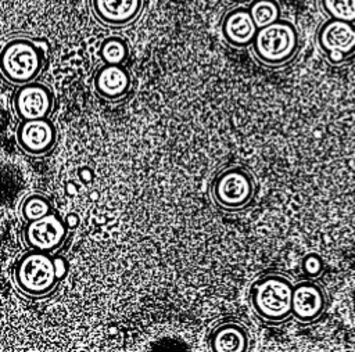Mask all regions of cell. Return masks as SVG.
<instances>
[{
    "label": "cell",
    "instance_id": "1",
    "mask_svg": "<svg viewBox=\"0 0 355 352\" xmlns=\"http://www.w3.org/2000/svg\"><path fill=\"white\" fill-rule=\"evenodd\" d=\"M291 297L293 283L277 273L257 279L250 288V301L255 315L270 323H279L291 316Z\"/></svg>",
    "mask_w": 355,
    "mask_h": 352
},
{
    "label": "cell",
    "instance_id": "2",
    "mask_svg": "<svg viewBox=\"0 0 355 352\" xmlns=\"http://www.w3.org/2000/svg\"><path fill=\"white\" fill-rule=\"evenodd\" d=\"M44 55L26 37H14L0 47V75L10 83L33 82L42 72Z\"/></svg>",
    "mask_w": 355,
    "mask_h": 352
},
{
    "label": "cell",
    "instance_id": "3",
    "mask_svg": "<svg viewBox=\"0 0 355 352\" xmlns=\"http://www.w3.org/2000/svg\"><path fill=\"white\" fill-rule=\"evenodd\" d=\"M300 37L295 26L277 19L263 28H259L251 42L252 53L266 65H282L288 62L297 53Z\"/></svg>",
    "mask_w": 355,
    "mask_h": 352
},
{
    "label": "cell",
    "instance_id": "4",
    "mask_svg": "<svg viewBox=\"0 0 355 352\" xmlns=\"http://www.w3.org/2000/svg\"><path fill=\"white\" fill-rule=\"evenodd\" d=\"M58 280L54 259L44 251L31 249L14 266L17 287L31 297H43L51 292Z\"/></svg>",
    "mask_w": 355,
    "mask_h": 352
},
{
    "label": "cell",
    "instance_id": "5",
    "mask_svg": "<svg viewBox=\"0 0 355 352\" xmlns=\"http://www.w3.org/2000/svg\"><path fill=\"white\" fill-rule=\"evenodd\" d=\"M255 193L252 175L240 166H230L219 172L211 186V194L220 208L236 211L248 205Z\"/></svg>",
    "mask_w": 355,
    "mask_h": 352
},
{
    "label": "cell",
    "instance_id": "6",
    "mask_svg": "<svg viewBox=\"0 0 355 352\" xmlns=\"http://www.w3.org/2000/svg\"><path fill=\"white\" fill-rule=\"evenodd\" d=\"M316 42L331 64H341L355 53V26L351 22L330 18L319 28Z\"/></svg>",
    "mask_w": 355,
    "mask_h": 352
},
{
    "label": "cell",
    "instance_id": "7",
    "mask_svg": "<svg viewBox=\"0 0 355 352\" xmlns=\"http://www.w3.org/2000/svg\"><path fill=\"white\" fill-rule=\"evenodd\" d=\"M68 234L65 220L51 211L50 213L26 222L24 227V240L31 249L53 252L60 248Z\"/></svg>",
    "mask_w": 355,
    "mask_h": 352
},
{
    "label": "cell",
    "instance_id": "8",
    "mask_svg": "<svg viewBox=\"0 0 355 352\" xmlns=\"http://www.w3.org/2000/svg\"><path fill=\"white\" fill-rule=\"evenodd\" d=\"M54 94L40 82L19 85L12 97V109L19 121L47 118L53 109Z\"/></svg>",
    "mask_w": 355,
    "mask_h": 352
},
{
    "label": "cell",
    "instance_id": "9",
    "mask_svg": "<svg viewBox=\"0 0 355 352\" xmlns=\"http://www.w3.org/2000/svg\"><path fill=\"white\" fill-rule=\"evenodd\" d=\"M17 144L31 155H44L57 141L55 125L49 118L21 121L15 130Z\"/></svg>",
    "mask_w": 355,
    "mask_h": 352
},
{
    "label": "cell",
    "instance_id": "10",
    "mask_svg": "<svg viewBox=\"0 0 355 352\" xmlns=\"http://www.w3.org/2000/svg\"><path fill=\"white\" fill-rule=\"evenodd\" d=\"M326 308L323 288L312 281L304 280L293 285L291 316L301 323H311L322 316Z\"/></svg>",
    "mask_w": 355,
    "mask_h": 352
},
{
    "label": "cell",
    "instance_id": "11",
    "mask_svg": "<svg viewBox=\"0 0 355 352\" xmlns=\"http://www.w3.org/2000/svg\"><path fill=\"white\" fill-rule=\"evenodd\" d=\"M132 86L129 71L122 64H104L93 78L96 94L107 100H118L128 94Z\"/></svg>",
    "mask_w": 355,
    "mask_h": 352
},
{
    "label": "cell",
    "instance_id": "12",
    "mask_svg": "<svg viewBox=\"0 0 355 352\" xmlns=\"http://www.w3.org/2000/svg\"><path fill=\"white\" fill-rule=\"evenodd\" d=\"M222 35L225 40L236 47L251 46V42L258 30L248 8L236 7L227 11L222 19Z\"/></svg>",
    "mask_w": 355,
    "mask_h": 352
},
{
    "label": "cell",
    "instance_id": "13",
    "mask_svg": "<svg viewBox=\"0 0 355 352\" xmlns=\"http://www.w3.org/2000/svg\"><path fill=\"white\" fill-rule=\"evenodd\" d=\"M93 12L103 24L122 26L132 22L141 10V0H92Z\"/></svg>",
    "mask_w": 355,
    "mask_h": 352
},
{
    "label": "cell",
    "instance_id": "14",
    "mask_svg": "<svg viewBox=\"0 0 355 352\" xmlns=\"http://www.w3.org/2000/svg\"><path fill=\"white\" fill-rule=\"evenodd\" d=\"M248 345L245 328L233 322L219 324L209 337V346L214 352H245Z\"/></svg>",
    "mask_w": 355,
    "mask_h": 352
},
{
    "label": "cell",
    "instance_id": "15",
    "mask_svg": "<svg viewBox=\"0 0 355 352\" xmlns=\"http://www.w3.org/2000/svg\"><path fill=\"white\" fill-rule=\"evenodd\" d=\"M248 11L258 29L280 18V4L277 0H252Z\"/></svg>",
    "mask_w": 355,
    "mask_h": 352
},
{
    "label": "cell",
    "instance_id": "16",
    "mask_svg": "<svg viewBox=\"0 0 355 352\" xmlns=\"http://www.w3.org/2000/svg\"><path fill=\"white\" fill-rule=\"evenodd\" d=\"M100 58L104 64H123L129 55V47L122 37H105L98 49Z\"/></svg>",
    "mask_w": 355,
    "mask_h": 352
},
{
    "label": "cell",
    "instance_id": "17",
    "mask_svg": "<svg viewBox=\"0 0 355 352\" xmlns=\"http://www.w3.org/2000/svg\"><path fill=\"white\" fill-rule=\"evenodd\" d=\"M53 211L51 202L49 201L47 197L42 194H29L28 197L24 198L19 206V213L21 218L25 222L36 220Z\"/></svg>",
    "mask_w": 355,
    "mask_h": 352
},
{
    "label": "cell",
    "instance_id": "18",
    "mask_svg": "<svg viewBox=\"0 0 355 352\" xmlns=\"http://www.w3.org/2000/svg\"><path fill=\"white\" fill-rule=\"evenodd\" d=\"M326 15L334 19L355 22V0H319Z\"/></svg>",
    "mask_w": 355,
    "mask_h": 352
},
{
    "label": "cell",
    "instance_id": "19",
    "mask_svg": "<svg viewBox=\"0 0 355 352\" xmlns=\"http://www.w3.org/2000/svg\"><path fill=\"white\" fill-rule=\"evenodd\" d=\"M301 269L308 279L319 277L324 269L322 256L316 252H309V254L304 255L301 259Z\"/></svg>",
    "mask_w": 355,
    "mask_h": 352
},
{
    "label": "cell",
    "instance_id": "20",
    "mask_svg": "<svg viewBox=\"0 0 355 352\" xmlns=\"http://www.w3.org/2000/svg\"><path fill=\"white\" fill-rule=\"evenodd\" d=\"M54 263H55V270H57V274H58V279H61L65 273V267H67V263L64 262V259L58 258V259H54Z\"/></svg>",
    "mask_w": 355,
    "mask_h": 352
},
{
    "label": "cell",
    "instance_id": "21",
    "mask_svg": "<svg viewBox=\"0 0 355 352\" xmlns=\"http://www.w3.org/2000/svg\"><path fill=\"white\" fill-rule=\"evenodd\" d=\"M78 223H79V218H78L75 213H69V215L65 218V225L68 226V229L76 227Z\"/></svg>",
    "mask_w": 355,
    "mask_h": 352
}]
</instances>
